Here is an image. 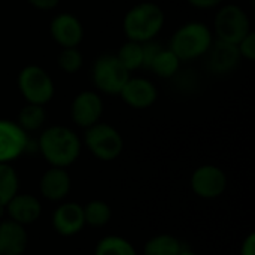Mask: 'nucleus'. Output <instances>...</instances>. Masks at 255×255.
Masks as SVG:
<instances>
[{
  "instance_id": "f257e3e1",
  "label": "nucleus",
  "mask_w": 255,
  "mask_h": 255,
  "mask_svg": "<svg viewBox=\"0 0 255 255\" xmlns=\"http://www.w3.org/2000/svg\"><path fill=\"white\" fill-rule=\"evenodd\" d=\"M39 151L51 167L67 169L78 161L82 151V140L73 128L55 124L42 130Z\"/></svg>"
},
{
  "instance_id": "f03ea898",
  "label": "nucleus",
  "mask_w": 255,
  "mask_h": 255,
  "mask_svg": "<svg viewBox=\"0 0 255 255\" xmlns=\"http://www.w3.org/2000/svg\"><path fill=\"white\" fill-rule=\"evenodd\" d=\"M166 22L164 10L154 1H140L130 7L123 18V31L127 40L148 42L154 40Z\"/></svg>"
},
{
  "instance_id": "7ed1b4c3",
  "label": "nucleus",
  "mask_w": 255,
  "mask_h": 255,
  "mask_svg": "<svg viewBox=\"0 0 255 255\" xmlns=\"http://www.w3.org/2000/svg\"><path fill=\"white\" fill-rule=\"evenodd\" d=\"M212 42L214 33L208 24L203 21H190L173 33L169 48L176 54L181 63H187L205 57Z\"/></svg>"
},
{
  "instance_id": "20e7f679",
  "label": "nucleus",
  "mask_w": 255,
  "mask_h": 255,
  "mask_svg": "<svg viewBox=\"0 0 255 255\" xmlns=\"http://www.w3.org/2000/svg\"><path fill=\"white\" fill-rule=\"evenodd\" d=\"M82 145L99 161H114L124 151V137L108 123H96L85 128Z\"/></svg>"
},
{
  "instance_id": "39448f33",
  "label": "nucleus",
  "mask_w": 255,
  "mask_h": 255,
  "mask_svg": "<svg viewBox=\"0 0 255 255\" xmlns=\"http://www.w3.org/2000/svg\"><path fill=\"white\" fill-rule=\"evenodd\" d=\"M16 85L25 103L45 106L55 94L52 76L37 64L24 66L18 73Z\"/></svg>"
},
{
  "instance_id": "423d86ee",
  "label": "nucleus",
  "mask_w": 255,
  "mask_h": 255,
  "mask_svg": "<svg viewBox=\"0 0 255 255\" xmlns=\"http://www.w3.org/2000/svg\"><path fill=\"white\" fill-rule=\"evenodd\" d=\"M130 72L118 61L115 54H103L96 58L91 67V79L97 93L118 96Z\"/></svg>"
},
{
  "instance_id": "0eeeda50",
  "label": "nucleus",
  "mask_w": 255,
  "mask_h": 255,
  "mask_svg": "<svg viewBox=\"0 0 255 255\" xmlns=\"http://www.w3.org/2000/svg\"><path fill=\"white\" fill-rule=\"evenodd\" d=\"M251 31L248 13L239 4H224L214 16L212 33L218 40L236 45Z\"/></svg>"
},
{
  "instance_id": "6e6552de",
  "label": "nucleus",
  "mask_w": 255,
  "mask_h": 255,
  "mask_svg": "<svg viewBox=\"0 0 255 255\" xmlns=\"http://www.w3.org/2000/svg\"><path fill=\"white\" fill-rule=\"evenodd\" d=\"M227 175L215 164H203L197 167L191 178V191L203 200H215L221 197L227 190Z\"/></svg>"
},
{
  "instance_id": "1a4fd4ad",
  "label": "nucleus",
  "mask_w": 255,
  "mask_h": 255,
  "mask_svg": "<svg viewBox=\"0 0 255 255\" xmlns=\"http://www.w3.org/2000/svg\"><path fill=\"white\" fill-rule=\"evenodd\" d=\"M103 115V100L94 90L79 91L70 103V120L79 128H88L100 121Z\"/></svg>"
},
{
  "instance_id": "9d476101",
  "label": "nucleus",
  "mask_w": 255,
  "mask_h": 255,
  "mask_svg": "<svg viewBox=\"0 0 255 255\" xmlns=\"http://www.w3.org/2000/svg\"><path fill=\"white\" fill-rule=\"evenodd\" d=\"M28 148V133L16 121L0 118V163L10 164Z\"/></svg>"
},
{
  "instance_id": "9b49d317",
  "label": "nucleus",
  "mask_w": 255,
  "mask_h": 255,
  "mask_svg": "<svg viewBox=\"0 0 255 255\" xmlns=\"http://www.w3.org/2000/svg\"><path fill=\"white\" fill-rule=\"evenodd\" d=\"M49 34L61 48H78L84 39V25L73 13L61 12L51 19Z\"/></svg>"
},
{
  "instance_id": "f8f14e48",
  "label": "nucleus",
  "mask_w": 255,
  "mask_h": 255,
  "mask_svg": "<svg viewBox=\"0 0 255 255\" xmlns=\"http://www.w3.org/2000/svg\"><path fill=\"white\" fill-rule=\"evenodd\" d=\"M121 100L133 108V109H148L151 108L157 99H158V88L157 85L143 76H136V78H128L124 87L121 88L120 94Z\"/></svg>"
},
{
  "instance_id": "ddd939ff",
  "label": "nucleus",
  "mask_w": 255,
  "mask_h": 255,
  "mask_svg": "<svg viewBox=\"0 0 255 255\" xmlns=\"http://www.w3.org/2000/svg\"><path fill=\"white\" fill-rule=\"evenodd\" d=\"M52 229L63 238H73L85 227L82 205L75 202H61L51 217Z\"/></svg>"
},
{
  "instance_id": "4468645a",
  "label": "nucleus",
  "mask_w": 255,
  "mask_h": 255,
  "mask_svg": "<svg viewBox=\"0 0 255 255\" xmlns=\"http://www.w3.org/2000/svg\"><path fill=\"white\" fill-rule=\"evenodd\" d=\"M72 190V178L67 169L51 167L43 172L39 179V191L42 197L52 203H61Z\"/></svg>"
},
{
  "instance_id": "2eb2a0df",
  "label": "nucleus",
  "mask_w": 255,
  "mask_h": 255,
  "mask_svg": "<svg viewBox=\"0 0 255 255\" xmlns=\"http://www.w3.org/2000/svg\"><path fill=\"white\" fill-rule=\"evenodd\" d=\"M6 217L24 227L34 224L42 215L40 200L27 193H16L4 206Z\"/></svg>"
},
{
  "instance_id": "dca6fc26",
  "label": "nucleus",
  "mask_w": 255,
  "mask_h": 255,
  "mask_svg": "<svg viewBox=\"0 0 255 255\" xmlns=\"http://www.w3.org/2000/svg\"><path fill=\"white\" fill-rule=\"evenodd\" d=\"M28 248V233L24 226L0 220V255H24Z\"/></svg>"
},
{
  "instance_id": "f3484780",
  "label": "nucleus",
  "mask_w": 255,
  "mask_h": 255,
  "mask_svg": "<svg viewBox=\"0 0 255 255\" xmlns=\"http://www.w3.org/2000/svg\"><path fill=\"white\" fill-rule=\"evenodd\" d=\"M206 55H208V67L215 75H226L235 70V67L241 60L236 45L218 39L212 42Z\"/></svg>"
},
{
  "instance_id": "a211bd4d",
  "label": "nucleus",
  "mask_w": 255,
  "mask_h": 255,
  "mask_svg": "<svg viewBox=\"0 0 255 255\" xmlns=\"http://www.w3.org/2000/svg\"><path fill=\"white\" fill-rule=\"evenodd\" d=\"M184 244L173 235L160 233L148 239L143 245V255H179Z\"/></svg>"
},
{
  "instance_id": "6ab92c4d",
  "label": "nucleus",
  "mask_w": 255,
  "mask_h": 255,
  "mask_svg": "<svg viewBox=\"0 0 255 255\" xmlns=\"http://www.w3.org/2000/svg\"><path fill=\"white\" fill-rule=\"evenodd\" d=\"M179 67H181V60L176 57V54L170 48L163 46L157 52L154 60L151 61L148 70H151L158 78L169 79V78H172V76H175L178 73Z\"/></svg>"
},
{
  "instance_id": "aec40b11",
  "label": "nucleus",
  "mask_w": 255,
  "mask_h": 255,
  "mask_svg": "<svg viewBox=\"0 0 255 255\" xmlns=\"http://www.w3.org/2000/svg\"><path fill=\"white\" fill-rule=\"evenodd\" d=\"M18 126L25 131V133H33L39 131L43 128L46 123V111L45 106L40 105H33V103H25L21 111L18 112Z\"/></svg>"
},
{
  "instance_id": "412c9836",
  "label": "nucleus",
  "mask_w": 255,
  "mask_h": 255,
  "mask_svg": "<svg viewBox=\"0 0 255 255\" xmlns=\"http://www.w3.org/2000/svg\"><path fill=\"white\" fill-rule=\"evenodd\" d=\"M82 211H84L85 226H90L94 229L105 227L106 224H109L112 218L111 206L105 200H100V199L90 200L87 205L82 206Z\"/></svg>"
},
{
  "instance_id": "4be33fe9",
  "label": "nucleus",
  "mask_w": 255,
  "mask_h": 255,
  "mask_svg": "<svg viewBox=\"0 0 255 255\" xmlns=\"http://www.w3.org/2000/svg\"><path fill=\"white\" fill-rule=\"evenodd\" d=\"M94 255H137L136 248L123 236H105L94 248Z\"/></svg>"
},
{
  "instance_id": "5701e85b",
  "label": "nucleus",
  "mask_w": 255,
  "mask_h": 255,
  "mask_svg": "<svg viewBox=\"0 0 255 255\" xmlns=\"http://www.w3.org/2000/svg\"><path fill=\"white\" fill-rule=\"evenodd\" d=\"M16 193H19V176L16 170L10 164L0 163V208H4Z\"/></svg>"
},
{
  "instance_id": "b1692460",
  "label": "nucleus",
  "mask_w": 255,
  "mask_h": 255,
  "mask_svg": "<svg viewBox=\"0 0 255 255\" xmlns=\"http://www.w3.org/2000/svg\"><path fill=\"white\" fill-rule=\"evenodd\" d=\"M115 57L127 69V72H134L137 69H142V66H143L142 43L133 42V40H126L120 46V49L115 54Z\"/></svg>"
},
{
  "instance_id": "393cba45",
  "label": "nucleus",
  "mask_w": 255,
  "mask_h": 255,
  "mask_svg": "<svg viewBox=\"0 0 255 255\" xmlns=\"http://www.w3.org/2000/svg\"><path fill=\"white\" fill-rule=\"evenodd\" d=\"M57 64L61 72L67 75H75L84 66L82 52L78 48H61L58 58H57Z\"/></svg>"
},
{
  "instance_id": "a878e982",
  "label": "nucleus",
  "mask_w": 255,
  "mask_h": 255,
  "mask_svg": "<svg viewBox=\"0 0 255 255\" xmlns=\"http://www.w3.org/2000/svg\"><path fill=\"white\" fill-rule=\"evenodd\" d=\"M238 51L241 58H245L248 61H254L255 60V33L251 30L244 39H241L238 43Z\"/></svg>"
},
{
  "instance_id": "bb28decb",
  "label": "nucleus",
  "mask_w": 255,
  "mask_h": 255,
  "mask_svg": "<svg viewBox=\"0 0 255 255\" xmlns=\"http://www.w3.org/2000/svg\"><path fill=\"white\" fill-rule=\"evenodd\" d=\"M25 1L37 10H52L60 3V0H25Z\"/></svg>"
},
{
  "instance_id": "cd10ccee",
  "label": "nucleus",
  "mask_w": 255,
  "mask_h": 255,
  "mask_svg": "<svg viewBox=\"0 0 255 255\" xmlns=\"http://www.w3.org/2000/svg\"><path fill=\"white\" fill-rule=\"evenodd\" d=\"M239 255H255V235L250 233L241 245V254Z\"/></svg>"
},
{
  "instance_id": "c85d7f7f",
  "label": "nucleus",
  "mask_w": 255,
  "mask_h": 255,
  "mask_svg": "<svg viewBox=\"0 0 255 255\" xmlns=\"http://www.w3.org/2000/svg\"><path fill=\"white\" fill-rule=\"evenodd\" d=\"M187 1L196 9H214L223 3V0H187Z\"/></svg>"
},
{
  "instance_id": "c756f323",
  "label": "nucleus",
  "mask_w": 255,
  "mask_h": 255,
  "mask_svg": "<svg viewBox=\"0 0 255 255\" xmlns=\"http://www.w3.org/2000/svg\"><path fill=\"white\" fill-rule=\"evenodd\" d=\"M179 255H200V254H197L196 251H193V250H190V248H185V247H184V250L179 253Z\"/></svg>"
}]
</instances>
